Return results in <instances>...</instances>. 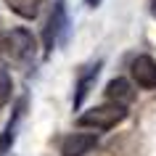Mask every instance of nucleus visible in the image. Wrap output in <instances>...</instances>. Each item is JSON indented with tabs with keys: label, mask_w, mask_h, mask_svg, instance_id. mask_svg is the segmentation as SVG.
<instances>
[{
	"label": "nucleus",
	"mask_w": 156,
	"mask_h": 156,
	"mask_svg": "<svg viewBox=\"0 0 156 156\" xmlns=\"http://www.w3.org/2000/svg\"><path fill=\"white\" fill-rule=\"evenodd\" d=\"M34 53H37V40L27 27H13L0 34V61H5L8 66L29 69L34 64Z\"/></svg>",
	"instance_id": "obj_1"
},
{
	"label": "nucleus",
	"mask_w": 156,
	"mask_h": 156,
	"mask_svg": "<svg viewBox=\"0 0 156 156\" xmlns=\"http://www.w3.org/2000/svg\"><path fill=\"white\" fill-rule=\"evenodd\" d=\"M69 27H72V21H69L66 0H56L53 8H50L48 21H45V29H42V56H50L69 37Z\"/></svg>",
	"instance_id": "obj_2"
},
{
	"label": "nucleus",
	"mask_w": 156,
	"mask_h": 156,
	"mask_svg": "<svg viewBox=\"0 0 156 156\" xmlns=\"http://www.w3.org/2000/svg\"><path fill=\"white\" fill-rule=\"evenodd\" d=\"M127 119V106H119V103H103V106L87 108L85 114L77 116V124L80 127H90L95 132H108L114 130L116 124H122Z\"/></svg>",
	"instance_id": "obj_3"
},
{
	"label": "nucleus",
	"mask_w": 156,
	"mask_h": 156,
	"mask_svg": "<svg viewBox=\"0 0 156 156\" xmlns=\"http://www.w3.org/2000/svg\"><path fill=\"white\" fill-rule=\"evenodd\" d=\"M101 69H103V61L98 58V61H93V64L82 66V72L77 74V82H74V98H72V108H74V111H80V108H82V103L87 101V95L93 93Z\"/></svg>",
	"instance_id": "obj_4"
},
{
	"label": "nucleus",
	"mask_w": 156,
	"mask_h": 156,
	"mask_svg": "<svg viewBox=\"0 0 156 156\" xmlns=\"http://www.w3.org/2000/svg\"><path fill=\"white\" fill-rule=\"evenodd\" d=\"M130 77L140 90H156V58L146 53L135 56L130 64Z\"/></svg>",
	"instance_id": "obj_5"
},
{
	"label": "nucleus",
	"mask_w": 156,
	"mask_h": 156,
	"mask_svg": "<svg viewBox=\"0 0 156 156\" xmlns=\"http://www.w3.org/2000/svg\"><path fill=\"white\" fill-rule=\"evenodd\" d=\"M98 146V135L93 132H72L61 140V156H85Z\"/></svg>",
	"instance_id": "obj_6"
},
{
	"label": "nucleus",
	"mask_w": 156,
	"mask_h": 156,
	"mask_svg": "<svg viewBox=\"0 0 156 156\" xmlns=\"http://www.w3.org/2000/svg\"><path fill=\"white\" fill-rule=\"evenodd\" d=\"M24 111H27V95L16 101V106H13V114H11L8 124H5V130L0 132V154H8L11 146H13V140H16V130H19V122L24 119Z\"/></svg>",
	"instance_id": "obj_7"
},
{
	"label": "nucleus",
	"mask_w": 156,
	"mask_h": 156,
	"mask_svg": "<svg viewBox=\"0 0 156 156\" xmlns=\"http://www.w3.org/2000/svg\"><path fill=\"white\" fill-rule=\"evenodd\" d=\"M103 98H106L108 103L130 106L132 101H135V90H132V85L127 82L124 77H114V80L106 85V90H103Z\"/></svg>",
	"instance_id": "obj_8"
},
{
	"label": "nucleus",
	"mask_w": 156,
	"mask_h": 156,
	"mask_svg": "<svg viewBox=\"0 0 156 156\" xmlns=\"http://www.w3.org/2000/svg\"><path fill=\"white\" fill-rule=\"evenodd\" d=\"M5 3H8V8L16 16L27 19V21H34V19L40 16L42 5H45V0H5Z\"/></svg>",
	"instance_id": "obj_9"
},
{
	"label": "nucleus",
	"mask_w": 156,
	"mask_h": 156,
	"mask_svg": "<svg viewBox=\"0 0 156 156\" xmlns=\"http://www.w3.org/2000/svg\"><path fill=\"white\" fill-rule=\"evenodd\" d=\"M8 101H11V93H3V90H0V108L5 106V103H8Z\"/></svg>",
	"instance_id": "obj_10"
},
{
	"label": "nucleus",
	"mask_w": 156,
	"mask_h": 156,
	"mask_svg": "<svg viewBox=\"0 0 156 156\" xmlns=\"http://www.w3.org/2000/svg\"><path fill=\"white\" fill-rule=\"evenodd\" d=\"M101 3H103V0H85V5H87V8H98Z\"/></svg>",
	"instance_id": "obj_11"
},
{
	"label": "nucleus",
	"mask_w": 156,
	"mask_h": 156,
	"mask_svg": "<svg viewBox=\"0 0 156 156\" xmlns=\"http://www.w3.org/2000/svg\"><path fill=\"white\" fill-rule=\"evenodd\" d=\"M154 16H156V11H154Z\"/></svg>",
	"instance_id": "obj_12"
}]
</instances>
